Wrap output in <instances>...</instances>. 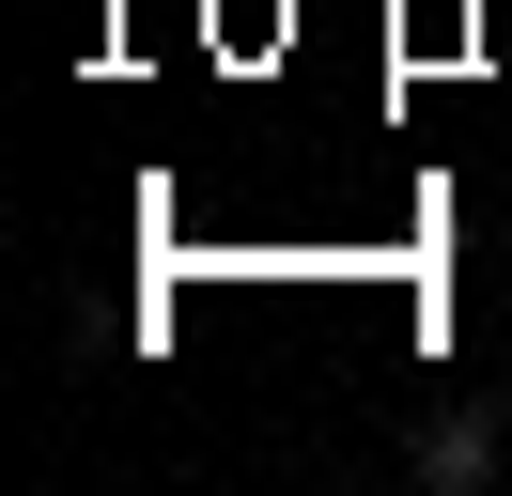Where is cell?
I'll return each instance as SVG.
<instances>
[{
  "instance_id": "cell-1",
  "label": "cell",
  "mask_w": 512,
  "mask_h": 496,
  "mask_svg": "<svg viewBox=\"0 0 512 496\" xmlns=\"http://www.w3.org/2000/svg\"><path fill=\"white\" fill-rule=\"evenodd\" d=\"M419 481H435V496H481V481H497V419H481V403H466V419H419Z\"/></svg>"
}]
</instances>
